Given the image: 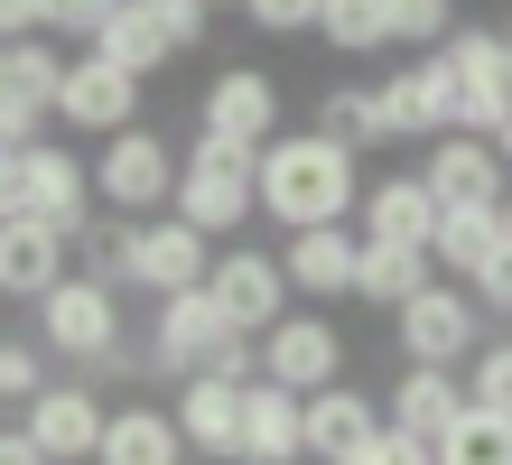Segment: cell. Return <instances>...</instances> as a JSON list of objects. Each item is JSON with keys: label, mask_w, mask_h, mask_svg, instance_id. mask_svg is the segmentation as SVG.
<instances>
[{"label": "cell", "mask_w": 512, "mask_h": 465, "mask_svg": "<svg viewBox=\"0 0 512 465\" xmlns=\"http://www.w3.org/2000/svg\"><path fill=\"white\" fill-rule=\"evenodd\" d=\"M419 186H429L438 205H503V159H494V140H466V131H447L429 140V168H419Z\"/></svg>", "instance_id": "ac0fdd59"}, {"label": "cell", "mask_w": 512, "mask_h": 465, "mask_svg": "<svg viewBox=\"0 0 512 465\" xmlns=\"http://www.w3.org/2000/svg\"><path fill=\"white\" fill-rule=\"evenodd\" d=\"M0 168H10V149H0Z\"/></svg>", "instance_id": "681fc988"}, {"label": "cell", "mask_w": 512, "mask_h": 465, "mask_svg": "<svg viewBox=\"0 0 512 465\" xmlns=\"http://www.w3.org/2000/svg\"><path fill=\"white\" fill-rule=\"evenodd\" d=\"M84 56H103V66H122V75H159L177 47L159 38V19H149V10H112V19H103V38L84 47Z\"/></svg>", "instance_id": "4316f807"}, {"label": "cell", "mask_w": 512, "mask_h": 465, "mask_svg": "<svg viewBox=\"0 0 512 465\" xmlns=\"http://www.w3.org/2000/svg\"><path fill=\"white\" fill-rule=\"evenodd\" d=\"M196 10H205V19H215V10H224V0H196ZM233 10H243V0H233Z\"/></svg>", "instance_id": "f6af8a7d"}, {"label": "cell", "mask_w": 512, "mask_h": 465, "mask_svg": "<svg viewBox=\"0 0 512 465\" xmlns=\"http://www.w3.org/2000/svg\"><path fill=\"white\" fill-rule=\"evenodd\" d=\"M466 410H485V419H512V335L475 345V363H466Z\"/></svg>", "instance_id": "d6a6232c"}, {"label": "cell", "mask_w": 512, "mask_h": 465, "mask_svg": "<svg viewBox=\"0 0 512 465\" xmlns=\"http://www.w3.org/2000/svg\"><path fill=\"white\" fill-rule=\"evenodd\" d=\"M429 279H438L429 252H391V242H364V252H354V298L364 307H410Z\"/></svg>", "instance_id": "484cf974"}, {"label": "cell", "mask_w": 512, "mask_h": 465, "mask_svg": "<svg viewBox=\"0 0 512 465\" xmlns=\"http://www.w3.org/2000/svg\"><path fill=\"white\" fill-rule=\"evenodd\" d=\"M317 38L345 47V56H382V47H391L382 0H317Z\"/></svg>", "instance_id": "f546056e"}, {"label": "cell", "mask_w": 512, "mask_h": 465, "mask_svg": "<svg viewBox=\"0 0 512 465\" xmlns=\"http://www.w3.org/2000/svg\"><path fill=\"white\" fill-rule=\"evenodd\" d=\"M308 131H317V140H336L345 159H364V149H382V140H391V131H382V93H373V84H326Z\"/></svg>", "instance_id": "d4e9b609"}, {"label": "cell", "mask_w": 512, "mask_h": 465, "mask_svg": "<svg viewBox=\"0 0 512 465\" xmlns=\"http://www.w3.org/2000/svg\"><path fill=\"white\" fill-rule=\"evenodd\" d=\"M205 382H233V391L261 382V345H252V335H224V345L205 354Z\"/></svg>", "instance_id": "8d00e7d4"}, {"label": "cell", "mask_w": 512, "mask_h": 465, "mask_svg": "<svg viewBox=\"0 0 512 465\" xmlns=\"http://www.w3.org/2000/svg\"><path fill=\"white\" fill-rule=\"evenodd\" d=\"M38 345L94 372L103 354H122V298H112V289H94V279H75V270H66V279H56V289L38 298Z\"/></svg>", "instance_id": "ba28073f"}, {"label": "cell", "mask_w": 512, "mask_h": 465, "mask_svg": "<svg viewBox=\"0 0 512 465\" xmlns=\"http://www.w3.org/2000/svg\"><path fill=\"white\" fill-rule=\"evenodd\" d=\"M84 177H94V196L122 214V224H149V214H168V196H177V149L140 121V131L103 140V159L84 168Z\"/></svg>", "instance_id": "277c9868"}, {"label": "cell", "mask_w": 512, "mask_h": 465, "mask_svg": "<svg viewBox=\"0 0 512 465\" xmlns=\"http://www.w3.org/2000/svg\"><path fill=\"white\" fill-rule=\"evenodd\" d=\"M168 214L187 233H205V242H243V224H252V149H224V140H196L187 159H177V196H168Z\"/></svg>", "instance_id": "7a4b0ae2"}, {"label": "cell", "mask_w": 512, "mask_h": 465, "mask_svg": "<svg viewBox=\"0 0 512 465\" xmlns=\"http://www.w3.org/2000/svg\"><path fill=\"white\" fill-rule=\"evenodd\" d=\"M205 298L224 307V326H233V335H270V326L289 317V279H280V252H252V242H215Z\"/></svg>", "instance_id": "9c48e42d"}, {"label": "cell", "mask_w": 512, "mask_h": 465, "mask_svg": "<svg viewBox=\"0 0 512 465\" xmlns=\"http://www.w3.org/2000/svg\"><path fill=\"white\" fill-rule=\"evenodd\" d=\"M401 465H429V447H410V456H401Z\"/></svg>", "instance_id": "bcb514c9"}, {"label": "cell", "mask_w": 512, "mask_h": 465, "mask_svg": "<svg viewBox=\"0 0 512 465\" xmlns=\"http://www.w3.org/2000/svg\"><path fill=\"white\" fill-rule=\"evenodd\" d=\"M382 28H391V47H447L457 38V0H382Z\"/></svg>", "instance_id": "1f68e13d"}, {"label": "cell", "mask_w": 512, "mask_h": 465, "mask_svg": "<svg viewBox=\"0 0 512 465\" xmlns=\"http://www.w3.org/2000/svg\"><path fill=\"white\" fill-rule=\"evenodd\" d=\"M103 419H112V400H103L94 382H47V391L19 410V438L38 447L47 465H94V447H103Z\"/></svg>", "instance_id": "30bf717a"}, {"label": "cell", "mask_w": 512, "mask_h": 465, "mask_svg": "<svg viewBox=\"0 0 512 465\" xmlns=\"http://www.w3.org/2000/svg\"><path fill=\"white\" fill-rule=\"evenodd\" d=\"M122 10V0H38V38H103V19Z\"/></svg>", "instance_id": "e575fe53"}, {"label": "cell", "mask_w": 512, "mask_h": 465, "mask_svg": "<svg viewBox=\"0 0 512 465\" xmlns=\"http://www.w3.org/2000/svg\"><path fill=\"white\" fill-rule=\"evenodd\" d=\"M373 93H382V131H391V140H447L457 93H447V75L429 66V56H419V66H401V75H382Z\"/></svg>", "instance_id": "44dd1931"}, {"label": "cell", "mask_w": 512, "mask_h": 465, "mask_svg": "<svg viewBox=\"0 0 512 465\" xmlns=\"http://www.w3.org/2000/svg\"><path fill=\"white\" fill-rule=\"evenodd\" d=\"M149 19H159V38H168L177 56H187V47H205V10H196V0H159Z\"/></svg>", "instance_id": "74e56055"}, {"label": "cell", "mask_w": 512, "mask_h": 465, "mask_svg": "<svg viewBox=\"0 0 512 465\" xmlns=\"http://www.w3.org/2000/svg\"><path fill=\"white\" fill-rule=\"evenodd\" d=\"M10 103L19 112H56V84H66V47L56 38H10Z\"/></svg>", "instance_id": "83f0119b"}, {"label": "cell", "mask_w": 512, "mask_h": 465, "mask_svg": "<svg viewBox=\"0 0 512 465\" xmlns=\"http://www.w3.org/2000/svg\"><path fill=\"white\" fill-rule=\"evenodd\" d=\"M243 19L261 28V38H308V28H317V0H243Z\"/></svg>", "instance_id": "d590c367"}, {"label": "cell", "mask_w": 512, "mask_h": 465, "mask_svg": "<svg viewBox=\"0 0 512 465\" xmlns=\"http://www.w3.org/2000/svg\"><path fill=\"white\" fill-rule=\"evenodd\" d=\"M354 252H364V233L354 224H308V233H289L280 242V279H289V298H354Z\"/></svg>", "instance_id": "5bb4252c"}, {"label": "cell", "mask_w": 512, "mask_h": 465, "mask_svg": "<svg viewBox=\"0 0 512 465\" xmlns=\"http://www.w3.org/2000/svg\"><path fill=\"white\" fill-rule=\"evenodd\" d=\"M429 66L447 75V93H457V112H447V131H466V140H494L512 103H503V66H512V38L485 19H457V38H447Z\"/></svg>", "instance_id": "3957f363"}, {"label": "cell", "mask_w": 512, "mask_h": 465, "mask_svg": "<svg viewBox=\"0 0 512 465\" xmlns=\"http://www.w3.org/2000/svg\"><path fill=\"white\" fill-rule=\"evenodd\" d=\"M233 465H308V400L243 382V447H233Z\"/></svg>", "instance_id": "2e32d148"}, {"label": "cell", "mask_w": 512, "mask_h": 465, "mask_svg": "<svg viewBox=\"0 0 512 465\" xmlns=\"http://www.w3.org/2000/svg\"><path fill=\"white\" fill-rule=\"evenodd\" d=\"M494 214H503V252H512V186H503V205H494Z\"/></svg>", "instance_id": "ee69618b"}, {"label": "cell", "mask_w": 512, "mask_h": 465, "mask_svg": "<svg viewBox=\"0 0 512 465\" xmlns=\"http://www.w3.org/2000/svg\"><path fill=\"white\" fill-rule=\"evenodd\" d=\"M0 112H19V103H10V56H0ZM38 121H47V112H38Z\"/></svg>", "instance_id": "7bdbcfd3"}, {"label": "cell", "mask_w": 512, "mask_h": 465, "mask_svg": "<svg viewBox=\"0 0 512 465\" xmlns=\"http://www.w3.org/2000/svg\"><path fill=\"white\" fill-rule=\"evenodd\" d=\"M457 419H466V382L457 372H419L410 363L401 382H391V400H382V428L391 438H419V447H438Z\"/></svg>", "instance_id": "e0dca14e"}, {"label": "cell", "mask_w": 512, "mask_h": 465, "mask_svg": "<svg viewBox=\"0 0 512 465\" xmlns=\"http://www.w3.org/2000/svg\"><path fill=\"white\" fill-rule=\"evenodd\" d=\"M354 214H364V242H391V252H429V233H438V196L419 186V168L364 186V196H354Z\"/></svg>", "instance_id": "d6986e66"}, {"label": "cell", "mask_w": 512, "mask_h": 465, "mask_svg": "<svg viewBox=\"0 0 512 465\" xmlns=\"http://www.w3.org/2000/svg\"><path fill=\"white\" fill-rule=\"evenodd\" d=\"M429 465H512V419H485V410H466L447 438L429 447Z\"/></svg>", "instance_id": "4dcf8cb0"}, {"label": "cell", "mask_w": 512, "mask_h": 465, "mask_svg": "<svg viewBox=\"0 0 512 465\" xmlns=\"http://www.w3.org/2000/svg\"><path fill=\"white\" fill-rule=\"evenodd\" d=\"M503 103H512V66H503Z\"/></svg>", "instance_id": "c3c4849f"}, {"label": "cell", "mask_w": 512, "mask_h": 465, "mask_svg": "<svg viewBox=\"0 0 512 465\" xmlns=\"http://www.w3.org/2000/svg\"><path fill=\"white\" fill-rule=\"evenodd\" d=\"M66 270L75 261H66V242H56L47 224H28V214H19V224H0V298H28V307H38Z\"/></svg>", "instance_id": "603a6c76"}, {"label": "cell", "mask_w": 512, "mask_h": 465, "mask_svg": "<svg viewBox=\"0 0 512 465\" xmlns=\"http://www.w3.org/2000/svg\"><path fill=\"white\" fill-rule=\"evenodd\" d=\"M10 186H19V214L28 224H47L56 242H75L84 224H94V177H84V159L66 140H38L10 159Z\"/></svg>", "instance_id": "52a82bcc"}, {"label": "cell", "mask_w": 512, "mask_h": 465, "mask_svg": "<svg viewBox=\"0 0 512 465\" xmlns=\"http://www.w3.org/2000/svg\"><path fill=\"white\" fill-rule=\"evenodd\" d=\"M66 131H94V140H122L140 131V75L103 66V56H66V84H56V112Z\"/></svg>", "instance_id": "7c38bea8"}, {"label": "cell", "mask_w": 512, "mask_h": 465, "mask_svg": "<svg viewBox=\"0 0 512 465\" xmlns=\"http://www.w3.org/2000/svg\"><path fill=\"white\" fill-rule=\"evenodd\" d=\"M354 196H364V177H354V159L336 140H317V131H280L252 159V205L270 214L280 233H308V224H345Z\"/></svg>", "instance_id": "6da1fadb"}, {"label": "cell", "mask_w": 512, "mask_h": 465, "mask_svg": "<svg viewBox=\"0 0 512 465\" xmlns=\"http://www.w3.org/2000/svg\"><path fill=\"white\" fill-rule=\"evenodd\" d=\"M391 345H401L419 372H457V363H475V345H485V307H475L466 289H447V279H429L410 307H391Z\"/></svg>", "instance_id": "5b68a950"}, {"label": "cell", "mask_w": 512, "mask_h": 465, "mask_svg": "<svg viewBox=\"0 0 512 465\" xmlns=\"http://www.w3.org/2000/svg\"><path fill=\"white\" fill-rule=\"evenodd\" d=\"M196 140H224V149H261L280 140V84H270L261 66H224L215 84H205L196 103Z\"/></svg>", "instance_id": "8fae6325"}, {"label": "cell", "mask_w": 512, "mask_h": 465, "mask_svg": "<svg viewBox=\"0 0 512 465\" xmlns=\"http://www.w3.org/2000/svg\"><path fill=\"white\" fill-rule=\"evenodd\" d=\"M94 465H187V447H177V419L159 410V400H112Z\"/></svg>", "instance_id": "7402d4cb"}, {"label": "cell", "mask_w": 512, "mask_h": 465, "mask_svg": "<svg viewBox=\"0 0 512 465\" xmlns=\"http://www.w3.org/2000/svg\"><path fill=\"white\" fill-rule=\"evenodd\" d=\"M261 345V382L270 391H289V400H308L326 382H345V326L336 317H317V307H289L270 335H252Z\"/></svg>", "instance_id": "8992f818"}, {"label": "cell", "mask_w": 512, "mask_h": 465, "mask_svg": "<svg viewBox=\"0 0 512 465\" xmlns=\"http://www.w3.org/2000/svg\"><path fill=\"white\" fill-rule=\"evenodd\" d=\"M38 391H47V354L19 345V335H0V410H28Z\"/></svg>", "instance_id": "836d02e7"}, {"label": "cell", "mask_w": 512, "mask_h": 465, "mask_svg": "<svg viewBox=\"0 0 512 465\" xmlns=\"http://www.w3.org/2000/svg\"><path fill=\"white\" fill-rule=\"evenodd\" d=\"M364 438H382V400L373 391H354V382L308 391V465H345Z\"/></svg>", "instance_id": "ffe728a7"}, {"label": "cell", "mask_w": 512, "mask_h": 465, "mask_svg": "<svg viewBox=\"0 0 512 465\" xmlns=\"http://www.w3.org/2000/svg\"><path fill=\"white\" fill-rule=\"evenodd\" d=\"M494 252H503V214H494V205H438L429 270H457V279H475Z\"/></svg>", "instance_id": "cb8c5ba5"}, {"label": "cell", "mask_w": 512, "mask_h": 465, "mask_svg": "<svg viewBox=\"0 0 512 465\" xmlns=\"http://www.w3.org/2000/svg\"><path fill=\"white\" fill-rule=\"evenodd\" d=\"M466 298H475V307H503V317H512V252H494L485 270H475V279H466Z\"/></svg>", "instance_id": "f35d334b"}, {"label": "cell", "mask_w": 512, "mask_h": 465, "mask_svg": "<svg viewBox=\"0 0 512 465\" xmlns=\"http://www.w3.org/2000/svg\"><path fill=\"white\" fill-rule=\"evenodd\" d=\"M205 270H215V242L187 233L177 214H159V224H131V289L177 298V289H205Z\"/></svg>", "instance_id": "4fadbf2b"}, {"label": "cell", "mask_w": 512, "mask_h": 465, "mask_svg": "<svg viewBox=\"0 0 512 465\" xmlns=\"http://www.w3.org/2000/svg\"><path fill=\"white\" fill-rule=\"evenodd\" d=\"M0 465H47V456H38V447H28V438H19V428H0Z\"/></svg>", "instance_id": "60d3db41"}, {"label": "cell", "mask_w": 512, "mask_h": 465, "mask_svg": "<svg viewBox=\"0 0 512 465\" xmlns=\"http://www.w3.org/2000/svg\"><path fill=\"white\" fill-rule=\"evenodd\" d=\"M168 419H177V447L205 456V465H233V447H243V391L233 382H177L168 391Z\"/></svg>", "instance_id": "9a60e30c"}, {"label": "cell", "mask_w": 512, "mask_h": 465, "mask_svg": "<svg viewBox=\"0 0 512 465\" xmlns=\"http://www.w3.org/2000/svg\"><path fill=\"white\" fill-rule=\"evenodd\" d=\"M10 38H38V0H0V47Z\"/></svg>", "instance_id": "ab89813d"}, {"label": "cell", "mask_w": 512, "mask_h": 465, "mask_svg": "<svg viewBox=\"0 0 512 465\" xmlns=\"http://www.w3.org/2000/svg\"><path fill=\"white\" fill-rule=\"evenodd\" d=\"M122 10H159V0H122Z\"/></svg>", "instance_id": "7dc6e473"}, {"label": "cell", "mask_w": 512, "mask_h": 465, "mask_svg": "<svg viewBox=\"0 0 512 465\" xmlns=\"http://www.w3.org/2000/svg\"><path fill=\"white\" fill-rule=\"evenodd\" d=\"M494 159H503V177H512V121H503V131H494Z\"/></svg>", "instance_id": "b9f144b4"}, {"label": "cell", "mask_w": 512, "mask_h": 465, "mask_svg": "<svg viewBox=\"0 0 512 465\" xmlns=\"http://www.w3.org/2000/svg\"><path fill=\"white\" fill-rule=\"evenodd\" d=\"M66 252H84L75 279H94V289H112V298L131 289V224H122V214H94V224H84Z\"/></svg>", "instance_id": "f1b7e54d"}]
</instances>
